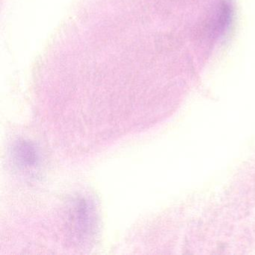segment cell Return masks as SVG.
<instances>
[{"mask_svg": "<svg viewBox=\"0 0 255 255\" xmlns=\"http://www.w3.org/2000/svg\"><path fill=\"white\" fill-rule=\"evenodd\" d=\"M232 16V5L228 1H225L221 5L217 14V17L215 21V32L216 33H222L224 31L226 30L231 24Z\"/></svg>", "mask_w": 255, "mask_h": 255, "instance_id": "obj_1", "label": "cell"}, {"mask_svg": "<svg viewBox=\"0 0 255 255\" xmlns=\"http://www.w3.org/2000/svg\"><path fill=\"white\" fill-rule=\"evenodd\" d=\"M15 154L19 162L23 165L30 166L36 162V150L29 143L23 142L18 144L15 148Z\"/></svg>", "mask_w": 255, "mask_h": 255, "instance_id": "obj_2", "label": "cell"}]
</instances>
